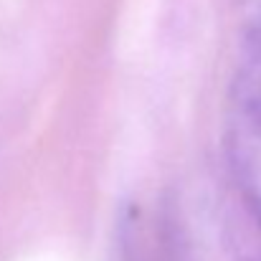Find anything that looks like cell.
Here are the masks:
<instances>
[{
  "label": "cell",
  "mask_w": 261,
  "mask_h": 261,
  "mask_svg": "<svg viewBox=\"0 0 261 261\" xmlns=\"http://www.w3.org/2000/svg\"><path fill=\"white\" fill-rule=\"evenodd\" d=\"M226 158L233 182L261 228V0L259 13L246 31L244 54L231 87Z\"/></svg>",
  "instance_id": "cell-1"
}]
</instances>
